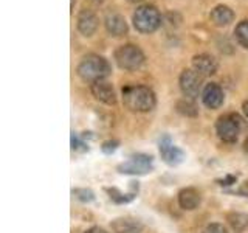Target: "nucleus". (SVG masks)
I'll return each instance as SVG.
<instances>
[{
	"label": "nucleus",
	"mask_w": 248,
	"mask_h": 233,
	"mask_svg": "<svg viewBox=\"0 0 248 233\" xmlns=\"http://www.w3.org/2000/svg\"><path fill=\"white\" fill-rule=\"evenodd\" d=\"M90 2H93V3H98V5H99V3H103L104 0H90Z\"/></svg>",
	"instance_id": "28"
},
{
	"label": "nucleus",
	"mask_w": 248,
	"mask_h": 233,
	"mask_svg": "<svg viewBox=\"0 0 248 233\" xmlns=\"http://www.w3.org/2000/svg\"><path fill=\"white\" fill-rule=\"evenodd\" d=\"M118 171L123 174H137V176L147 174L152 171V157L144 154L132 155L130 160L121 163L118 166Z\"/></svg>",
	"instance_id": "7"
},
{
	"label": "nucleus",
	"mask_w": 248,
	"mask_h": 233,
	"mask_svg": "<svg viewBox=\"0 0 248 233\" xmlns=\"http://www.w3.org/2000/svg\"><path fill=\"white\" fill-rule=\"evenodd\" d=\"M236 181H237V177L236 176H227L225 179H222V181H217V183L219 185H222V186H228V185H232V183H236Z\"/></svg>",
	"instance_id": "25"
},
{
	"label": "nucleus",
	"mask_w": 248,
	"mask_h": 233,
	"mask_svg": "<svg viewBox=\"0 0 248 233\" xmlns=\"http://www.w3.org/2000/svg\"><path fill=\"white\" fill-rule=\"evenodd\" d=\"M72 148H73V150L75 151H85V150H87V146H85V143L82 142V140H79V137H78L76 134H75V132H73V134H72Z\"/></svg>",
	"instance_id": "23"
},
{
	"label": "nucleus",
	"mask_w": 248,
	"mask_h": 233,
	"mask_svg": "<svg viewBox=\"0 0 248 233\" xmlns=\"http://www.w3.org/2000/svg\"><path fill=\"white\" fill-rule=\"evenodd\" d=\"M160 154H161V159L165 160L168 165H178L183 157H185V154L182 150H178L177 146L172 145V142H170V138L166 135V137H163L160 140Z\"/></svg>",
	"instance_id": "8"
},
{
	"label": "nucleus",
	"mask_w": 248,
	"mask_h": 233,
	"mask_svg": "<svg viewBox=\"0 0 248 233\" xmlns=\"http://www.w3.org/2000/svg\"><path fill=\"white\" fill-rule=\"evenodd\" d=\"M72 194L81 202H92L93 199H95V194H93V191L87 190V188H75L72 191Z\"/></svg>",
	"instance_id": "21"
},
{
	"label": "nucleus",
	"mask_w": 248,
	"mask_h": 233,
	"mask_svg": "<svg viewBox=\"0 0 248 233\" xmlns=\"http://www.w3.org/2000/svg\"><path fill=\"white\" fill-rule=\"evenodd\" d=\"M177 112L182 114V115H186V116H196L199 114V109L197 106L192 103L191 100H180L177 103Z\"/></svg>",
	"instance_id": "18"
},
{
	"label": "nucleus",
	"mask_w": 248,
	"mask_h": 233,
	"mask_svg": "<svg viewBox=\"0 0 248 233\" xmlns=\"http://www.w3.org/2000/svg\"><path fill=\"white\" fill-rule=\"evenodd\" d=\"M203 78L199 72H196L194 68H186L180 75V89L183 92L185 97L188 98H197L203 87Z\"/></svg>",
	"instance_id": "6"
},
{
	"label": "nucleus",
	"mask_w": 248,
	"mask_h": 233,
	"mask_svg": "<svg viewBox=\"0 0 248 233\" xmlns=\"http://www.w3.org/2000/svg\"><path fill=\"white\" fill-rule=\"evenodd\" d=\"M107 193L110 194V199L116 202V204H126V202L134 199V194H123L116 188H107Z\"/></svg>",
	"instance_id": "20"
},
{
	"label": "nucleus",
	"mask_w": 248,
	"mask_h": 233,
	"mask_svg": "<svg viewBox=\"0 0 248 233\" xmlns=\"http://www.w3.org/2000/svg\"><path fill=\"white\" fill-rule=\"evenodd\" d=\"M85 233H107L104 229H99V227H92L90 230H87Z\"/></svg>",
	"instance_id": "26"
},
{
	"label": "nucleus",
	"mask_w": 248,
	"mask_h": 233,
	"mask_svg": "<svg viewBox=\"0 0 248 233\" xmlns=\"http://www.w3.org/2000/svg\"><path fill=\"white\" fill-rule=\"evenodd\" d=\"M209 19L216 27H227L234 20V11L227 5H217L209 13Z\"/></svg>",
	"instance_id": "14"
},
{
	"label": "nucleus",
	"mask_w": 248,
	"mask_h": 233,
	"mask_svg": "<svg viewBox=\"0 0 248 233\" xmlns=\"http://www.w3.org/2000/svg\"><path fill=\"white\" fill-rule=\"evenodd\" d=\"M106 30L108 31V34H112L115 37H120V36H126L127 34V22L126 19L123 17L121 14L118 13H110L106 16Z\"/></svg>",
	"instance_id": "13"
},
{
	"label": "nucleus",
	"mask_w": 248,
	"mask_h": 233,
	"mask_svg": "<svg viewBox=\"0 0 248 233\" xmlns=\"http://www.w3.org/2000/svg\"><path fill=\"white\" fill-rule=\"evenodd\" d=\"M234 34H236L237 42L242 45L244 49H248V20H242L237 23Z\"/></svg>",
	"instance_id": "19"
},
{
	"label": "nucleus",
	"mask_w": 248,
	"mask_h": 233,
	"mask_svg": "<svg viewBox=\"0 0 248 233\" xmlns=\"http://www.w3.org/2000/svg\"><path fill=\"white\" fill-rule=\"evenodd\" d=\"M113 233H141L143 224L132 217H116L112 221Z\"/></svg>",
	"instance_id": "15"
},
{
	"label": "nucleus",
	"mask_w": 248,
	"mask_h": 233,
	"mask_svg": "<svg viewBox=\"0 0 248 233\" xmlns=\"http://www.w3.org/2000/svg\"><path fill=\"white\" fill-rule=\"evenodd\" d=\"M203 233H228V230L225 229L222 224L213 222V224L206 225V229L203 230Z\"/></svg>",
	"instance_id": "22"
},
{
	"label": "nucleus",
	"mask_w": 248,
	"mask_h": 233,
	"mask_svg": "<svg viewBox=\"0 0 248 233\" xmlns=\"http://www.w3.org/2000/svg\"><path fill=\"white\" fill-rule=\"evenodd\" d=\"M118 142L116 140H108V142H104L103 143V152H106V154H112L113 151H116V148H118Z\"/></svg>",
	"instance_id": "24"
},
{
	"label": "nucleus",
	"mask_w": 248,
	"mask_h": 233,
	"mask_svg": "<svg viewBox=\"0 0 248 233\" xmlns=\"http://www.w3.org/2000/svg\"><path fill=\"white\" fill-rule=\"evenodd\" d=\"M75 2H76V0H72V3H70V8H72V10L75 8Z\"/></svg>",
	"instance_id": "29"
},
{
	"label": "nucleus",
	"mask_w": 248,
	"mask_h": 233,
	"mask_svg": "<svg viewBox=\"0 0 248 233\" xmlns=\"http://www.w3.org/2000/svg\"><path fill=\"white\" fill-rule=\"evenodd\" d=\"M98 25L99 20L92 10H82L78 14V30H79L81 34L90 37L98 30Z\"/></svg>",
	"instance_id": "12"
},
{
	"label": "nucleus",
	"mask_w": 248,
	"mask_h": 233,
	"mask_svg": "<svg viewBox=\"0 0 248 233\" xmlns=\"http://www.w3.org/2000/svg\"><path fill=\"white\" fill-rule=\"evenodd\" d=\"M90 90L93 93L98 101L101 103H106V104H115L116 103V95H115V90L112 87L110 83H107L106 80H99L96 83H93L90 85Z\"/></svg>",
	"instance_id": "11"
},
{
	"label": "nucleus",
	"mask_w": 248,
	"mask_h": 233,
	"mask_svg": "<svg viewBox=\"0 0 248 233\" xmlns=\"http://www.w3.org/2000/svg\"><path fill=\"white\" fill-rule=\"evenodd\" d=\"M217 61L208 53H200L192 58V68L202 76H211L217 72Z\"/></svg>",
	"instance_id": "9"
},
{
	"label": "nucleus",
	"mask_w": 248,
	"mask_h": 233,
	"mask_svg": "<svg viewBox=\"0 0 248 233\" xmlns=\"http://www.w3.org/2000/svg\"><path fill=\"white\" fill-rule=\"evenodd\" d=\"M127 2H132V3H137V2H141V0H127Z\"/></svg>",
	"instance_id": "30"
},
{
	"label": "nucleus",
	"mask_w": 248,
	"mask_h": 233,
	"mask_svg": "<svg viewBox=\"0 0 248 233\" xmlns=\"http://www.w3.org/2000/svg\"><path fill=\"white\" fill-rule=\"evenodd\" d=\"M78 75L85 83H96L110 75V64L99 54H87L78 66Z\"/></svg>",
	"instance_id": "2"
},
{
	"label": "nucleus",
	"mask_w": 248,
	"mask_h": 233,
	"mask_svg": "<svg viewBox=\"0 0 248 233\" xmlns=\"http://www.w3.org/2000/svg\"><path fill=\"white\" fill-rule=\"evenodd\" d=\"M115 62L118 64L120 68L127 70V72H134V70L143 66L144 53L138 45L134 44L121 45L115 50Z\"/></svg>",
	"instance_id": "4"
},
{
	"label": "nucleus",
	"mask_w": 248,
	"mask_h": 233,
	"mask_svg": "<svg viewBox=\"0 0 248 233\" xmlns=\"http://www.w3.org/2000/svg\"><path fill=\"white\" fill-rule=\"evenodd\" d=\"M242 111H244L245 116L248 118V101H244V104H242Z\"/></svg>",
	"instance_id": "27"
},
{
	"label": "nucleus",
	"mask_w": 248,
	"mask_h": 233,
	"mask_svg": "<svg viewBox=\"0 0 248 233\" xmlns=\"http://www.w3.org/2000/svg\"><path fill=\"white\" fill-rule=\"evenodd\" d=\"M242 128H244V121L237 114L222 115L216 124L217 135H219L220 140H223L225 143H236Z\"/></svg>",
	"instance_id": "5"
},
{
	"label": "nucleus",
	"mask_w": 248,
	"mask_h": 233,
	"mask_svg": "<svg viewBox=\"0 0 248 233\" xmlns=\"http://www.w3.org/2000/svg\"><path fill=\"white\" fill-rule=\"evenodd\" d=\"M202 101L208 109H219L223 104V90L219 84L209 83L202 92Z\"/></svg>",
	"instance_id": "10"
},
{
	"label": "nucleus",
	"mask_w": 248,
	"mask_h": 233,
	"mask_svg": "<svg viewBox=\"0 0 248 233\" xmlns=\"http://www.w3.org/2000/svg\"><path fill=\"white\" fill-rule=\"evenodd\" d=\"M200 193L196 188H183L178 193V204L183 210H196L200 205Z\"/></svg>",
	"instance_id": "16"
},
{
	"label": "nucleus",
	"mask_w": 248,
	"mask_h": 233,
	"mask_svg": "<svg viewBox=\"0 0 248 233\" xmlns=\"http://www.w3.org/2000/svg\"><path fill=\"white\" fill-rule=\"evenodd\" d=\"M123 103L132 112H149L155 107V93L146 85H126L123 89Z\"/></svg>",
	"instance_id": "1"
},
{
	"label": "nucleus",
	"mask_w": 248,
	"mask_h": 233,
	"mask_svg": "<svg viewBox=\"0 0 248 233\" xmlns=\"http://www.w3.org/2000/svg\"><path fill=\"white\" fill-rule=\"evenodd\" d=\"M132 22L137 31L143 34L154 33L161 25V16L160 11L154 5H141L138 6L134 16H132Z\"/></svg>",
	"instance_id": "3"
},
{
	"label": "nucleus",
	"mask_w": 248,
	"mask_h": 233,
	"mask_svg": "<svg viewBox=\"0 0 248 233\" xmlns=\"http://www.w3.org/2000/svg\"><path fill=\"white\" fill-rule=\"evenodd\" d=\"M227 221L230 222L231 229L240 233L248 227V216L244 213H228L227 215Z\"/></svg>",
	"instance_id": "17"
}]
</instances>
